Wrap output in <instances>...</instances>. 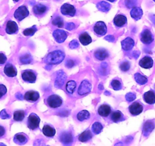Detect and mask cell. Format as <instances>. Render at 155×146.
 <instances>
[{
    "instance_id": "obj_1",
    "label": "cell",
    "mask_w": 155,
    "mask_h": 146,
    "mask_svg": "<svg viewBox=\"0 0 155 146\" xmlns=\"http://www.w3.org/2000/svg\"><path fill=\"white\" fill-rule=\"evenodd\" d=\"M65 53L61 50H55L50 52L45 56L44 62L47 65H57L61 63L65 59Z\"/></svg>"
},
{
    "instance_id": "obj_2",
    "label": "cell",
    "mask_w": 155,
    "mask_h": 146,
    "mask_svg": "<svg viewBox=\"0 0 155 146\" xmlns=\"http://www.w3.org/2000/svg\"><path fill=\"white\" fill-rule=\"evenodd\" d=\"M41 123V119L36 114H31L28 118V127L31 130H34V129H37L39 127V125Z\"/></svg>"
},
{
    "instance_id": "obj_3",
    "label": "cell",
    "mask_w": 155,
    "mask_h": 146,
    "mask_svg": "<svg viewBox=\"0 0 155 146\" xmlns=\"http://www.w3.org/2000/svg\"><path fill=\"white\" fill-rule=\"evenodd\" d=\"M92 90L91 83L87 80H83L78 88V94L80 96H84L90 93Z\"/></svg>"
},
{
    "instance_id": "obj_4",
    "label": "cell",
    "mask_w": 155,
    "mask_h": 146,
    "mask_svg": "<svg viewBox=\"0 0 155 146\" xmlns=\"http://www.w3.org/2000/svg\"><path fill=\"white\" fill-rule=\"evenodd\" d=\"M47 104L51 108H58L62 106V100L59 95H52L47 98Z\"/></svg>"
},
{
    "instance_id": "obj_5",
    "label": "cell",
    "mask_w": 155,
    "mask_h": 146,
    "mask_svg": "<svg viewBox=\"0 0 155 146\" xmlns=\"http://www.w3.org/2000/svg\"><path fill=\"white\" fill-rule=\"evenodd\" d=\"M28 15H29V11H28V8L25 5H21V6H19L15 10V12L14 13V17L18 22H21L23 19L28 17Z\"/></svg>"
},
{
    "instance_id": "obj_6",
    "label": "cell",
    "mask_w": 155,
    "mask_h": 146,
    "mask_svg": "<svg viewBox=\"0 0 155 146\" xmlns=\"http://www.w3.org/2000/svg\"><path fill=\"white\" fill-rule=\"evenodd\" d=\"M22 79L28 83H34L37 80V74L33 70L27 69L22 71Z\"/></svg>"
},
{
    "instance_id": "obj_7",
    "label": "cell",
    "mask_w": 155,
    "mask_h": 146,
    "mask_svg": "<svg viewBox=\"0 0 155 146\" xmlns=\"http://www.w3.org/2000/svg\"><path fill=\"white\" fill-rule=\"evenodd\" d=\"M53 38H54L56 42L59 43V44H62V43H63L67 39V38H68V34L65 31L57 29L53 31Z\"/></svg>"
},
{
    "instance_id": "obj_8",
    "label": "cell",
    "mask_w": 155,
    "mask_h": 146,
    "mask_svg": "<svg viewBox=\"0 0 155 146\" xmlns=\"http://www.w3.org/2000/svg\"><path fill=\"white\" fill-rule=\"evenodd\" d=\"M61 13L64 15L67 16H71V17H73V16L75 15L76 13V9L72 5H70L68 3H65L61 6Z\"/></svg>"
},
{
    "instance_id": "obj_9",
    "label": "cell",
    "mask_w": 155,
    "mask_h": 146,
    "mask_svg": "<svg viewBox=\"0 0 155 146\" xmlns=\"http://www.w3.org/2000/svg\"><path fill=\"white\" fill-rule=\"evenodd\" d=\"M141 41L144 44L148 45L153 41V36L150 30L145 29L141 34Z\"/></svg>"
},
{
    "instance_id": "obj_10",
    "label": "cell",
    "mask_w": 155,
    "mask_h": 146,
    "mask_svg": "<svg viewBox=\"0 0 155 146\" xmlns=\"http://www.w3.org/2000/svg\"><path fill=\"white\" fill-rule=\"evenodd\" d=\"M94 31L98 36H104L107 32V27L103 22H97L94 26Z\"/></svg>"
},
{
    "instance_id": "obj_11",
    "label": "cell",
    "mask_w": 155,
    "mask_h": 146,
    "mask_svg": "<svg viewBox=\"0 0 155 146\" xmlns=\"http://www.w3.org/2000/svg\"><path fill=\"white\" fill-rule=\"evenodd\" d=\"M130 114L133 116H138L143 111V106L139 102H135L129 107Z\"/></svg>"
},
{
    "instance_id": "obj_12",
    "label": "cell",
    "mask_w": 155,
    "mask_h": 146,
    "mask_svg": "<svg viewBox=\"0 0 155 146\" xmlns=\"http://www.w3.org/2000/svg\"><path fill=\"white\" fill-rule=\"evenodd\" d=\"M4 73L8 77H15L17 75V69L11 63H7L4 68Z\"/></svg>"
},
{
    "instance_id": "obj_13",
    "label": "cell",
    "mask_w": 155,
    "mask_h": 146,
    "mask_svg": "<svg viewBox=\"0 0 155 146\" xmlns=\"http://www.w3.org/2000/svg\"><path fill=\"white\" fill-rule=\"evenodd\" d=\"M40 98V94L35 91H29L25 93L24 99L30 102H36Z\"/></svg>"
},
{
    "instance_id": "obj_14",
    "label": "cell",
    "mask_w": 155,
    "mask_h": 146,
    "mask_svg": "<svg viewBox=\"0 0 155 146\" xmlns=\"http://www.w3.org/2000/svg\"><path fill=\"white\" fill-rule=\"evenodd\" d=\"M122 48L125 51H129V50H132L135 46V41L132 38H126V39L123 40L121 42Z\"/></svg>"
},
{
    "instance_id": "obj_15",
    "label": "cell",
    "mask_w": 155,
    "mask_h": 146,
    "mask_svg": "<svg viewBox=\"0 0 155 146\" xmlns=\"http://www.w3.org/2000/svg\"><path fill=\"white\" fill-rule=\"evenodd\" d=\"M59 140L64 144H69L72 143L73 136L70 132H63L59 136Z\"/></svg>"
},
{
    "instance_id": "obj_16",
    "label": "cell",
    "mask_w": 155,
    "mask_h": 146,
    "mask_svg": "<svg viewBox=\"0 0 155 146\" xmlns=\"http://www.w3.org/2000/svg\"><path fill=\"white\" fill-rule=\"evenodd\" d=\"M18 31V26L17 23L13 21H8L6 24V28H5V32L8 34H15Z\"/></svg>"
},
{
    "instance_id": "obj_17",
    "label": "cell",
    "mask_w": 155,
    "mask_h": 146,
    "mask_svg": "<svg viewBox=\"0 0 155 146\" xmlns=\"http://www.w3.org/2000/svg\"><path fill=\"white\" fill-rule=\"evenodd\" d=\"M127 23V18L123 15H117L113 19V24L118 28L123 27Z\"/></svg>"
},
{
    "instance_id": "obj_18",
    "label": "cell",
    "mask_w": 155,
    "mask_h": 146,
    "mask_svg": "<svg viewBox=\"0 0 155 146\" xmlns=\"http://www.w3.org/2000/svg\"><path fill=\"white\" fill-rule=\"evenodd\" d=\"M47 8L43 4H37L33 8V12L36 16H43L47 12Z\"/></svg>"
},
{
    "instance_id": "obj_19",
    "label": "cell",
    "mask_w": 155,
    "mask_h": 146,
    "mask_svg": "<svg viewBox=\"0 0 155 146\" xmlns=\"http://www.w3.org/2000/svg\"><path fill=\"white\" fill-rule=\"evenodd\" d=\"M66 78V75H65V73L62 70L58 71L57 77H56V82H55V85L58 88H62V85L65 83V79Z\"/></svg>"
},
{
    "instance_id": "obj_20",
    "label": "cell",
    "mask_w": 155,
    "mask_h": 146,
    "mask_svg": "<svg viewBox=\"0 0 155 146\" xmlns=\"http://www.w3.org/2000/svg\"><path fill=\"white\" fill-rule=\"evenodd\" d=\"M153 65V59L150 56H144L139 61V65L144 68H150Z\"/></svg>"
},
{
    "instance_id": "obj_21",
    "label": "cell",
    "mask_w": 155,
    "mask_h": 146,
    "mask_svg": "<svg viewBox=\"0 0 155 146\" xmlns=\"http://www.w3.org/2000/svg\"><path fill=\"white\" fill-rule=\"evenodd\" d=\"M154 126V123L152 120H147V122H145L144 126H143V134H144V135L147 136L153 130Z\"/></svg>"
},
{
    "instance_id": "obj_22",
    "label": "cell",
    "mask_w": 155,
    "mask_h": 146,
    "mask_svg": "<svg viewBox=\"0 0 155 146\" xmlns=\"http://www.w3.org/2000/svg\"><path fill=\"white\" fill-rule=\"evenodd\" d=\"M143 15V11L140 7L135 6L132 8V9L130 12V15L134 20L138 21L139 19H141V18L142 17Z\"/></svg>"
},
{
    "instance_id": "obj_23",
    "label": "cell",
    "mask_w": 155,
    "mask_h": 146,
    "mask_svg": "<svg viewBox=\"0 0 155 146\" xmlns=\"http://www.w3.org/2000/svg\"><path fill=\"white\" fill-rule=\"evenodd\" d=\"M111 113V107L107 104H103L98 109V114L101 117H107Z\"/></svg>"
},
{
    "instance_id": "obj_24",
    "label": "cell",
    "mask_w": 155,
    "mask_h": 146,
    "mask_svg": "<svg viewBox=\"0 0 155 146\" xmlns=\"http://www.w3.org/2000/svg\"><path fill=\"white\" fill-rule=\"evenodd\" d=\"M94 56L98 60L104 61L109 56V53L105 49H98L94 52Z\"/></svg>"
},
{
    "instance_id": "obj_25",
    "label": "cell",
    "mask_w": 155,
    "mask_h": 146,
    "mask_svg": "<svg viewBox=\"0 0 155 146\" xmlns=\"http://www.w3.org/2000/svg\"><path fill=\"white\" fill-rule=\"evenodd\" d=\"M42 131L45 136L50 137V138H52V137H53L56 135V129H55L54 127L50 126V125H45L43 127Z\"/></svg>"
},
{
    "instance_id": "obj_26",
    "label": "cell",
    "mask_w": 155,
    "mask_h": 146,
    "mask_svg": "<svg viewBox=\"0 0 155 146\" xmlns=\"http://www.w3.org/2000/svg\"><path fill=\"white\" fill-rule=\"evenodd\" d=\"M28 141V137L25 133H18L14 136V141L18 144H25Z\"/></svg>"
},
{
    "instance_id": "obj_27",
    "label": "cell",
    "mask_w": 155,
    "mask_h": 146,
    "mask_svg": "<svg viewBox=\"0 0 155 146\" xmlns=\"http://www.w3.org/2000/svg\"><path fill=\"white\" fill-rule=\"evenodd\" d=\"M79 41L82 45L87 46L92 42V38L87 32H83L79 35Z\"/></svg>"
},
{
    "instance_id": "obj_28",
    "label": "cell",
    "mask_w": 155,
    "mask_h": 146,
    "mask_svg": "<svg viewBox=\"0 0 155 146\" xmlns=\"http://www.w3.org/2000/svg\"><path fill=\"white\" fill-rule=\"evenodd\" d=\"M110 120L114 122V123H119V122H122L125 120V117L123 113L119 111H116L112 113L111 116H110Z\"/></svg>"
},
{
    "instance_id": "obj_29",
    "label": "cell",
    "mask_w": 155,
    "mask_h": 146,
    "mask_svg": "<svg viewBox=\"0 0 155 146\" xmlns=\"http://www.w3.org/2000/svg\"><path fill=\"white\" fill-rule=\"evenodd\" d=\"M144 101L148 104H153L155 103V93L153 91L145 92L143 96Z\"/></svg>"
},
{
    "instance_id": "obj_30",
    "label": "cell",
    "mask_w": 155,
    "mask_h": 146,
    "mask_svg": "<svg viewBox=\"0 0 155 146\" xmlns=\"http://www.w3.org/2000/svg\"><path fill=\"white\" fill-rule=\"evenodd\" d=\"M92 137H93V135H92L91 132L90 130H85L79 135L78 140L81 142H87V141L91 139Z\"/></svg>"
},
{
    "instance_id": "obj_31",
    "label": "cell",
    "mask_w": 155,
    "mask_h": 146,
    "mask_svg": "<svg viewBox=\"0 0 155 146\" xmlns=\"http://www.w3.org/2000/svg\"><path fill=\"white\" fill-rule=\"evenodd\" d=\"M97 8L102 12H108L110 11V8H111V5L108 2H105V1H101V2H99L97 4Z\"/></svg>"
},
{
    "instance_id": "obj_32",
    "label": "cell",
    "mask_w": 155,
    "mask_h": 146,
    "mask_svg": "<svg viewBox=\"0 0 155 146\" xmlns=\"http://www.w3.org/2000/svg\"><path fill=\"white\" fill-rule=\"evenodd\" d=\"M134 78H135V81L138 83V85H145L146 83L147 82V78L144 75H141L140 73H135V75H134Z\"/></svg>"
},
{
    "instance_id": "obj_33",
    "label": "cell",
    "mask_w": 155,
    "mask_h": 146,
    "mask_svg": "<svg viewBox=\"0 0 155 146\" xmlns=\"http://www.w3.org/2000/svg\"><path fill=\"white\" fill-rule=\"evenodd\" d=\"M76 87H77V84L74 81L71 80V81H68L66 83V85H65V90L68 92V94H73L74 93V90H75Z\"/></svg>"
},
{
    "instance_id": "obj_34",
    "label": "cell",
    "mask_w": 155,
    "mask_h": 146,
    "mask_svg": "<svg viewBox=\"0 0 155 146\" xmlns=\"http://www.w3.org/2000/svg\"><path fill=\"white\" fill-rule=\"evenodd\" d=\"M90 117L91 114L87 111H81L77 114V119L79 121H84V120H88Z\"/></svg>"
},
{
    "instance_id": "obj_35",
    "label": "cell",
    "mask_w": 155,
    "mask_h": 146,
    "mask_svg": "<svg viewBox=\"0 0 155 146\" xmlns=\"http://www.w3.org/2000/svg\"><path fill=\"white\" fill-rule=\"evenodd\" d=\"M25 117V112L24 111H17L14 113L13 118L17 122L22 121Z\"/></svg>"
},
{
    "instance_id": "obj_36",
    "label": "cell",
    "mask_w": 155,
    "mask_h": 146,
    "mask_svg": "<svg viewBox=\"0 0 155 146\" xmlns=\"http://www.w3.org/2000/svg\"><path fill=\"white\" fill-rule=\"evenodd\" d=\"M103 128H104V126H103V125L101 124V123H99V122H95V123L92 125L91 129L94 133L97 135V134H100L102 132Z\"/></svg>"
},
{
    "instance_id": "obj_37",
    "label": "cell",
    "mask_w": 155,
    "mask_h": 146,
    "mask_svg": "<svg viewBox=\"0 0 155 146\" xmlns=\"http://www.w3.org/2000/svg\"><path fill=\"white\" fill-rule=\"evenodd\" d=\"M32 60V56H31V55L30 53H26V54L22 55L20 57V62L21 64L31 63Z\"/></svg>"
},
{
    "instance_id": "obj_38",
    "label": "cell",
    "mask_w": 155,
    "mask_h": 146,
    "mask_svg": "<svg viewBox=\"0 0 155 146\" xmlns=\"http://www.w3.org/2000/svg\"><path fill=\"white\" fill-rule=\"evenodd\" d=\"M110 85H111L112 88L115 91L121 90L123 88V84H122V82L120 80L117 79H113L111 81V83H110Z\"/></svg>"
},
{
    "instance_id": "obj_39",
    "label": "cell",
    "mask_w": 155,
    "mask_h": 146,
    "mask_svg": "<svg viewBox=\"0 0 155 146\" xmlns=\"http://www.w3.org/2000/svg\"><path fill=\"white\" fill-rule=\"evenodd\" d=\"M52 24H53L54 26H57L58 28H61L62 27H64V21L63 19L62 18L59 16H57V17L54 18L53 19V22H52Z\"/></svg>"
},
{
    "instance_id": "obj_40",
    "label": "cell",
    "mask_w": 155,
    "mask_h": 146,
    "mask_svg": "<svg viewBox=\"0 0 155 146\" xmlns=\"http://www.w3.org/2000/svg\"><path fill=\"white\" fill-rule=\"evenodd\" d=\"M37 31V28L36 26H33L30 28H27L23 31V34L26 37H30V36H33L35 34L36 31Z\"/></svg>"
},
{
    "instance_id": "obj_41",
    "label": "cell",
    "mask_w": 155,
    "mask_h": 146,
    "mask_svg": "<svg viewBox=\"0 0 155 146\" xmlns=\"http://www.w3.org/2000/svg\"><path fill=\"white\" fill-rule=\"evenodd\" d=\"M120 68L123 71H129V68H130V63H129V61H123V62L120 64Z\"/></svg>"
},
{
    "instance_id": "obj_42",
    "label": "cell",
    "mask_w": 155,
    "mask_h": 146,
    "mask_svg": "<svg viewBox=\"0 0 155 146\" xmlns=\"http://www.w3.org/2000/svg\"><path fill=\"white\" fill-rule=\"evenodd\" d=\"M7 93V88L4 85L0 84V99L4 96V95H6Z\"/></svg>"
},
{
    "instance_id": "obj_43",
    "label": "cell",
    "mask_w": 155,
    "mask_h": 146,
    "mask_svg": "<svg viewBox=\"0 0 155 146\" xmlns=\"http://www.w3.org/2000/svg\"><path fill=\"white\" fill-rule=\"evenodd\" d=\"M135 98H136V95L133 93H131V92L130 93H128L127 95H126V101H129V102H132L134 100H135Z\"/></svg>"
},
{
    "instance_id": "obj_44",
    "label": "cell",
    "mask_w": 155,
    "mask_h": 146,
    "mask_svg": "<svg viewBox=\"0 0 155 146\" xmlns=\"http://www.w3.org/2000/svg\"><path fill=\"white\" fill-rule=\"evenodd\" d=\"M69 47L71 49H77L78 47H79V43L78 42V41H76V40H73V41H71V42L69 43Z\"/></svg>"
},
{
    "instance_id": "obj_45",
    "label": "cell",
    "mask_w": 155,
    "mask_h": 146,
    "mask_svg": "<svg viewBox=\"0 0 155 146\" xmlns=\"http://www.w3.org/2000/svg\"><path fill=\"white\" fill-rule=\"evenodd\" d=\"M136 4L135 0H126V5L127 8H133Z\"/></svg>"
},
{
    "instance_id": "obj_46",
    "label": "cell",
    "mask_w": 155,
    "mask_h": 146,
    "mask_svg": "<svg viewBox=\"0 0 155 146\" xmlns=\"http://www.w3.org/2000/svg\"><path fill=\"white\" fill-rule=\"evenodd\" d=\"M7 61V57L4 53H0V65H3Z\"/></svg>"
},
{
    "instance_id": "obj_47",
    "label": "cell",
    "mask_w": 155,
    "mask_h": 146,
    "mask_svg": "<svg viewBox=\"0 0 155 146\" xmlns=\"http://www.w3.org/2000/svg\"><path fill=\"white\" fill-rule=\"evenodd\" d=\"M75 28V25L73 22H68V23L65 24V29L68 31H71V30L74 29Z\"/></svg>"
},
{
    "instance_id": "obj_48",
    "label": "cell",
    "mask_w": 155,
    "mask_h": 146,
    "mask_svg": "<svg viewBox=\"0 0 155 146\" xmlns=\"http://www.w3.org/2000/svg\"><path fill=\"white\" fill-rule=\"evenodd\" d=\"M0 117H1V118L3 119V120H5V119H8L10 117L9 114H7L6 111L5 110H2L1 112H0Z\"/></svg>"
},
{
    "instance_id": "obj_49",
    "label": "cell",
    "mask_w": 155,
    "mask_h": 146,
    "mask_svg": "<svg viewBox=\"0 0 155 146\" xmlns=\"http://www.w3.org/2000/svg\"><path fill=\"white\" fill-rule=\"evenodd\" d=\"M65 65H66V67H68V68H71V67H73L74 65V61L71 60V59H68V60H67L66 62H65Z\"/></svg>"
},
{
    "instance_id": "obj_50",
    "label": "cell",
    "mask_w": 155,
    "mask_h": 146,
    "mask_svg": "<svg viewBox=\"0 0 155 146\" xmlns=\"http://www.w3.org/2000/svg\"><path fill=\"white\" fill-rule=\"evenodd\" d=\"M5 134V129L3 126H0V138L2 136H4V135Z\"/></svg>"
},
{
    "instance_id": "obj_51",
    "label": "cell",
    "mask_w": 155,
    "mask_h": 146,
    "mask_svg": "<svg viewBox=\"0 0 155 146\" xmlns=\"http://www.w3.org/2000/svg\"><path fill=\"white\" fill-rule=\"evenodd\" d=\"M105 40H107V41H110V42H114V41H115V38H114V37H113V36L109 35V36H107V37H106Z\"/></svg>"
},
{
    "instance_id": "obj_52",
    "label": "cell",
    "mask_w": 155,
    "mask_h": 146,
    "mask_svg": "<svg viewBox=\"0 0 155 146\" xmlns=\"http://www.w3.org/2000/svg\"><path fill=\"white\" fill-rule=\"evenodd\" d=\"M16 98H17L18 99H19V100H22V99H23V98H23V96H22V95H21L20 93H17V94H16Z\"/></svg>"
},
{
    "instance_id": "obj_53",
    "label": "cell",
    "mask_w": 155,
    "mask_h": 146,
    "mask_svg": "<svg viewBox=\"0 0 155 146\" xmlns=\"http://www.w3.org/2000/svg\"><path fill=\"white\" fill-rule=\"evenodd\" d=\"M108 2H114L116 0H107Z\"/></svg>"
},
{
    "instance_id": "obj_54",
    "label": "cell",
    "mask_w": 155,
    "mask_h": 146,
    "mask_svg": "<svg viewBox=\"0 0 155 146\" xmlns=\"http://www.w3.org/2000/svg\"><path fill=\"white\" fill-rule=\"evenodd\" d=\"M13 1H14V2H18L19 0H13Z\"/></svg>"
},
{
    "instance_id": "obj_55",
    "label": "cell",
    "mask_w": 155,
    "mask_h": 146,
    "mask_svg": "<svg viewBox=\"0 0 155 146\" xmlns=\"http://www.w3.org/2000/svg\"><path fill=\"white\" fill-rule=\"evenodd\" d=\"M153 2H155V0H153Z\"/></svg>"
}]
</instances>
